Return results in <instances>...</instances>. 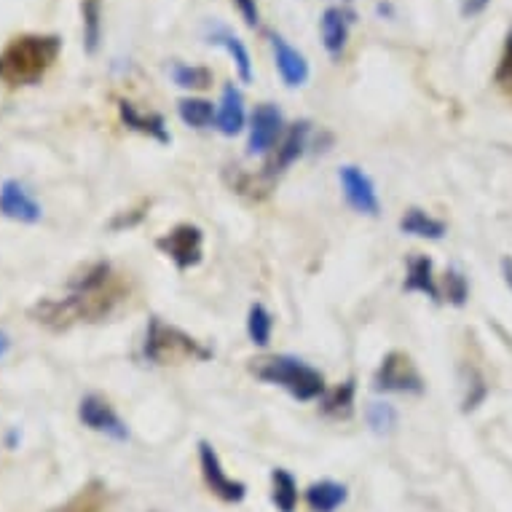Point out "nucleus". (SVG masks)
<instances>
[{"instance_id": "cd10ccee", "label": "nucleus", "mask_w": 512, "mask_h": 512, "mask_svg": "<svg viewBox=\"0 0 512 512\" xmlns=\"http://www.w3.org/2000/svg\"><path fill=\"white\" fill-rule=\"evenodd\" d=\"M172 78H175V84L180 89H207L212 84V70L177 62L175 68H172Z\"/></svg>"}, {"instance_id": "7ed1b4c3", "label": "nucleus", "mask_w": 512, "mask_h": 512, "mask_svg": "<svg viewBox=\"0 0 512 512\" xmlns=\"http://www.w3.org/2000/svg\"><path fill=\"white\" fill-rule=\"evenodd\" d=\"M250 373L263 384L285 389L298 403H314L328 392L325 376L295 354H271L250 360Z\"/></svg>"}, {"instance_id": "72a5a7b5", "label": "nucleus", "mask_w": 512, "mask_h": 512, "mask_svg": "<svg viewBox=\"0 0 512 512\" xmlns=\"http://www.w3.org/2000/svg\"><path fill=\"white\" fill-rule=\"evenodd\" d=\"M488 6H491V0H459V11H462L464 19L480 17Z\"/></svg>"}, {"instance_id": "a878e982", "label": "nucleus", "mask_w": 512, "mask_h": 512, "mask_svg": "<svg viewBox=\"0 0 512 512\" xmlns=\"http://www.w3.org/2000/svg\"><path fill=\"white\" fill-rule=\"evenodd\" d=\"M81 14H84V49L94 54L102 38V3L100 0H84Z\"/></svg>"}, {"instance_id": "1a4fd4ad", "label": "nucleus", "mask_w": 512, "mask_h": 512, "mask_svg": "<svg viewBox=\"0 0 512 512\" xmlns=\"http://www.w3.org/2000/svg\"><path fill=\"white\" fill-rule=\"evenodd\" d=\"M199 467H202L204 483H207V488L218 499H223L228 504H239L247 496V486H244L242 480H234L228 475L223 462H220L218 451L207 440L199 443Z\"/></svg>"}, {"instance_id": "f03ea898", "label": "nucleus", "mask_w": 512, "mask_h": 512, "mask_svg": "<svg viewBox=\"0 0 512 512\" xmlns=\"http://www.w3.org/2000/svg\"><path fill=\"white\" fill-rule=\"evenodd\" d=\"M62 41L57 35L25 33L11 38L0 51V81L6 86L38 84L57 62Z\"/></svg>"}, {"instance_id": "2eb2a0df", "label": "nucleus", "mask_w": 512, "mask_h": 512, "mask_svg": "<svg viewBox=\"0 0 512 512\" xmlns=\"http://www.w3.org/2000/svg\"><path fill=\"white\" fill-rule=\"evenodd\" d=\"M271 49H274V62H277V70L285 86L290 89H298L309 81V62L303 57L301 51L290 46V43L282 38V35H271Z\"/></svg>"}, {"instance_id": "f3484780", "label": "nucleus", "mask_w": 512, "mask_h": 512, "mask_svg": "<svg viewBox=\"0 0 512 512\" xmlns=\"http://www.w3.org/2000/svg\"><path fill=\"white\" fill-rule=\"evenodd\" d=\"M244 121H247V110H244L242 92L234 84H228L220 94L215 126L223 137H236L244 129Z\"/></svg>"}, {"instance_id": "f8f14e48", "label": "nucleus", "mask_w": 512, "mask_h": 512, "mask_svg": "<svg viewBox=\"0 0 512 512\" xmlns=\"http://www.w3.org/2000/svg\"><path fill=\"white\" fill-rule=\"evenodd\" d=\"M354 14L344 6H330L325 9L322 19H319V35H322V46L330 57L338 59L344 54L346 43H349V33H352Z\"/></svg>"}, {"instance_id": "9b49d317", "label": "nucleus", "mask_w": 512, "mask_h": 512, "mask_svg": "<svg viewBox=\"0 0 512 512\" xmlns=\"http://www.w3.org/2000/svg\"><path fill=\"white\" fill-rule=\"evenodd\" d=\"M78 419L84 427H89L92 432H100V435H108L118 443L129 440V427L126 421L116 413V408L100 395H86L81 403H78Z\"/></svg>"}, {"instance_id": "bb28decb", "label": "nucleus", "mask_w": 512, "mask_h": 512, "mask_svg": "<svg viewBox=\"0 0 512 512\" xmlns=\"http://www.w3.org/2000/svg\"><path fill=\"white\" fill-rule=\"evenodd\" d=\"M464 395H462V411L470 413L475 411L483 400L488 397V384L486 378L480 376V370L475 368H464Z\"/></svg>"}, {"instance_id": "c9c22d12", "label": "nucleus", "mask_w": 512, "mask_h": 512, "mask_svg": "<svg viewBox=\"0 0 512 512\" xmlns=\"http://www.w3.org/2000/svg\"><path fill=\"white\" fill-rule=\"evenodd\" d=\"M504 279H507V285L512 287V261H504Z\"/></svg>"}, {"instance_id": "aec40b11", "label": "nucleus", "mask_w": 512, "mask_h": 512, "mask_svg": "<svg viewBox=\"0 0 512 512\" xmlns=\"http://www.w3.org/2000/svg\"><path fill=\"white\" fill-rule=\"evenodd\" d=\"M303 496L311 512H338L349 499V488L338 480H319V483H311Z\"/></svg>"}, {"instance_id": "6ab92c4d", "label": "nucleus", "mask_w": 512, "mask_h": 512, "mask_svg": "<svg viewBox=\"0 0 512 512\" xmlns=\"http://www.w3.org/2000/svg\"><path fill=\"white\" fill-rule=\"evenodd\" d=\"M354 403H357V381L346 378L344 384L328 389L325 395L319 397V413L328 416V419L346 421L352 419Z\"/></svg>"}, {"instance_id": "dca6fc26", "label": "nucleus", "mask_w": 512, "mask_h": 512, "mask_svg": "<svg viewBox=\"0 0 512 512\" xmlns=\"http://www.w3.org/2000/svg\"><path fill=\"white\" fill-rule=\"evenodd\" d=\"M118 116H121L126 129H132L137 135L151 137V140H156L161 145L172 143V135H169L167 124H164V118L159 113H143L135 102L121 100L118 102Z\"/></svg>"}, {"instance_id": "a211bd4d", "label": "nucleus", "mask_w": 512, "mask_h": 512, "mask_svg": "<svg viewBox=\"0 0 512 512\" xmlns=\"http://www.w3.org/2000/svg\"><path fill=\"white\" fill-rule=\"evenodd\" d=\"M397 228L403 231L405 236H416V239H429V242H440L445 234H448V226L443 220L429 215L427 210L421 207H408L403 212V218L397 223Z\"/></svg>"}, {"instance_id": "c756f323", "label": "nucleus", "mask_w": 512, "mask_h": 512, "mask_svg": "<svg viewBox=\"0 0 512 512\" xmlns=\"http://www.w3.org/2000/svg\"><path fill=\"white\" fill-rule=\"evenodd\" d=\"M102 504H105L102 486L100 483H92V486L81 488V494L76 499H70L68 507H62L59 512H102Z\"/></svg>"}, {"instance_id": "39448f33", "label": "nucleus", "mask_w": 512, "mask_h": 512, "mask_svg": "<svg viewBox=\"0 0 512 512\" xmlns=\"http://www.w3.org/2000/svg\"><path fill=\"white\" fill-rule=\"evenodd\" d=\"M370 387L378 395H424V376L408 352L392 349L381 357Z\"/></svg>"}, {"instance_id": "5701e85b", "label": "nucleus", "mask_w": 512, "mask_h": 512, "mask_svg": "<svg viewBox=\"0 0 512 512\" xmlns=\"http://www.w3.org/2000/svg\"><path fill=\"white\" fill-rule=\"evenodd\" d=\"M271 502L279 512H295L298 507V483L285 467L271 470Z\"/></svg>"}, {"instance_id": "393cba45", "label": "nucleus", "mask_w": 512, "mask_h": 512, "mask_svg": "<svg viewBox=\"0 0 512 512\" xmlns=\"http://www.w3.org/2000/svg\"><path fill=\"white\" fill-rule=\"evenodd\" d=\"M365 419H368V427L376 432V435L387 437L395 432L397 427V408L387 400H373L365 408Z\"/></svg>"}, {"instance_id": "9d476101", "label": "nucleus", "mask_w": 512, "mask_h": 512, "mask_svg": "<svg viewBox=\"0 0 512 512\" xmlns=\"http://www.w3.org/2000/svg\"><path fill=\"white\" fill-rule=\"evenodd\" d=\"M338 183H341L346 204L354 212L368 215V218H376L378 212H381V199H378L376 183L370 180L368 172H362L354 164H344V167L338 169Z\"/></svg>"}, {"instance_id": "0eeeda50", "label": "nucleus", "mask_w": 512, "mask_h": 512, "mask_svg": "<svg viewBox=\"0 0 512 512\" xmlns=\"http://www.w3.org/2000/svg\"><path fill=\"white\" fill-rule=\"evenodd\" d=\"M309 137H311V124L309 121H295L293 126H287L285 137L279 140V145L269 153V159L263 164L261 177L266 183H274L282 172L293 167L295 161L301 159L303 153L309 151Z\"/></svg>"}, {"instance_id": "423d86ee", "label": "nucleus", "mask_w": 512, "mask_h": 512, "mask_svg": "<svg viewBox=\"0 0 512 512\" xmlns=\"http://www.w3.org/2000/svg\"><path fill=\"white\" fill-rule=\"evenodd\" d=\"M156 250L167 255L177 271H191L204 261V231L194 223H177L156 239Z\"/></svg>"}, {"instance_id": "f704fd0d", "label": "nucleus", "mask_w": 512, "mask_h": 512, "mask_svg": "<svg viewBox=\"0 0 512 512\" xmlns=\"http://www.w3.org/2000/svg\"><path fill=\"white\" fill-rule=\"evenodd\" d=\"M9 346H11L9 336H6V333H3V330H0V360H3V357H6V352H9Z\"/></svg>"}, {"instance_id": "ddd939ff", "label": "nucleus", "mask_w": 512, "mask_h": 512, "mask_svg": "<svg viewBox=\"0 0 512 512\" xmlns=\"http://www.w3.org/2000/svg\"><path fill=\"white\" fill-rule=\"evenodd\" d=\"M0 212L6 218L22 220V223H38L43 218L41 204L35 202L33 194L17 180H9L0 188Z\"/></svg>"}, {"instance_id": "4468645a", "label": "nucleus", "mask_w": 512, "mask_h": 512, "mask_svg": "<svg viewBox=\"0 0 512 512\" xmlns=\"http://www.w3.org/2000/svg\"><path fill=\"white\" fill-rule=\"evenodd\" d=\"M405 293H419L427 295L432 303H443V290L437 285L435 277V263L429 255H411L408 258V266H405V282H403Z\"/></svg>"}, {"instance_id": "412c9836", "label": "nucleus", "mask_w": 512, "mask_h": 512, "mask_svg": "<svg viewBox=\"0 0 512 512\" xmlns=\"http://www.w3.org/2000/svg\"><path fill=\"white\" fill-rule=\"evenodd\" d=\"M207 43L212 46H220V49H226L236 62V70H239V78H242L244 84H250L252 81V59L250 51L244 46V41H239L228 27L223 25H212L210 33H207Z\"/></svg>"}, {"instance_id": "4be33fe9", "label": "nucleus", "mask_w": 512, "mask_h": 512, "mask_svg": "<svg viewBox=\"0 0 512 512\" xmlns=\"http://www.w3.org/2000/svg\"><path fill=\"white\" fill-rule=\"evenodd\" d=\"M177 116L185 126L191 129H210L215 126V116H218V108L212 105L210 100H202V97H183L177 102Z\"/></svg>"}, {"instance_id": "2f4dec72", "label": "nucleus", "mask_w": 512, "mask_h": 512, "mask_svg": "<svg viewBox=\"0 0 512 512\" xmlns=\"http://www.w3.org/2000/svg\"><path fill=\"white\" fill-rule=\"evenodd\" d=\"M148 207H151V202L140 204L137 210H129L124 212V215H116V218L110 220V228H113V231H121V228H135L137 223L145 218V210H148Z\"/></svg>"}, {"instance_id": "7c9ffc66", "label": "nucleus", "mask_w": 512, "mask_h": 512, "mask_svg": "<svg viewBox=\"0 0 512 512\" xmlns=\"http://www.w3.org/2000/svg\"><path fill=\"white\" fill-rule=\"evenodd\" d=\"M494 81L502 92L512 94V30L507 33V41H504V51L499 57V65H496Z\"/></svg>"}, {"instance_id": "f257e3e1", "label": "nucleus", "mask_w": 512, "mask_h": 512, "mask_svg": "<svg viewBox=\"0 0 512 512\" xmlns=\"http://www.w3.org/2000/svg\"><path fill=\"white\" fill-rule=\"evenodd\" d=\"M65 298H43L30 309V317L49 330H68L78 322H100L124 301V282L110 263H92L68 282Z\"/></svg>"}, {"instance_id": "20e7f679", "label": "nucleus", "mask_w": 512, "mask_h": 512, "mask_svg": "<svg viewBox=\"0 0 512 512\" xmlns=\"http://www.w3.org/2000/svg\"><path fill=\"white\" fill-rule=\"evenodd\" d=\"M212 349L204 346L199 338L191 333L167 325L161 317L148 319V328H145V341H143V357L151 365H175V362L185 360H199L207 362L212 360Z\"/></svg>"}, {"instance_id": "c85d7f7f", "label": "nucleus", "mask_w": 512, "mask_h": 512, "mask_svg": "<svg viewBox=\"0 0 512 512\" xmlns=\"http://www.w3.org/2000/svg\"><path fill=\"white\" fill-rule=\"evenodd\" d=\"M470 298V279L459 269H448L443 277V301L451 306H464Z\"/></svg>"}, {"instance_id": "b1692460", "label": "nucleus", "mask_w": 512, "mask_h": 512, "mask_svg": "<svg viewBox=\"0 0 512 512\" xmlns=\"http://www.w3.org/2000/svg\"><path fill=\"white\" fill-rule=\"evenodd\" d=\"M271 333H274V317L263 303H252L247 311V338L258 349H266L271 344Z\"/></svg>"}, {"instance_id": "6e6552de", "label": "nucleus", "mask_w": 512, "mask_h": 512, "mask_svg": "<svg viewBox=\"0 0 512 512\" xmlns=\"http://www.w3.org/2000/svg\"><path fill=\"white\" fill-rule=\"evenodd\" d=\"M285 137V116L277 105L261 102L250 116V137H247V153L250 156H269Z\"/></svg>"}, {"instance_id": "473e14b6", "label": "nucleus", "mask_w": 512, "mask_h": 512, "mask_svg": "<svg viewBox=\"0 0 512 512\" xmlns=\"http://www.w3.org/2000/svg\"><path fill=\"white\" fill-rule=\"evenodd\" d=\"M236 9L242 14L244 25L258 27L261 25V11H258V0H234Z\"/></svg>"}]
</instances>
